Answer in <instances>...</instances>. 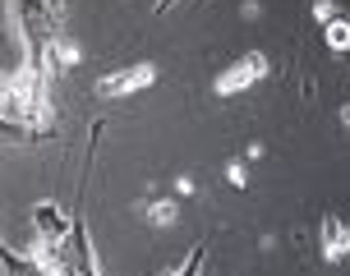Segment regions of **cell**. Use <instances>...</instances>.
Wrapping results in <instances>:
<instances>
[{
  "instance_id": "cell-6",
  "label": "cell",
  "mask_w": 350,
  "mask_h": 276,
  "mask_svg": "<svg viewBox=\"0 0 350 276\" xmlns=\"http://www.w3.org/2000/svg\"><path fill=\"white\" fill-rule=\"evenodd\" d=\"M148 217H152L157 225H171L175 221V203H152V207H148Z\"/></svg>"
},
{
  "instance_id": "cell-1",
  "label": "cell",
  "mask_w": 350,
  "mask_h": 276,
  "mask_svg": "<svg viewBox=\"0 0 350 276\" xmlns=\"http://www.w3.org/2000/svg\"><path fill=\"white\" fill-rule=\"evenodd\" d=\"M148 83H157V65H134V69H120V74H106L97 83V97H129Z\"/></svg>"
},
{
  "instance_id": "cell-8",
  "label": "cell",
  "mask_w": 350,
  "mask_h": 276,
  "mask_svg": "<svg viewBox=\"0 0 350 276\" xmlns=\"http://www.w3.org/2000/svg\"><path fill=\"white\" fill-rule=\"evenodd\" d=\"M171 5H175V0H157V10H171Z\"/></svg>"
},
{
  "instance_id": "cell-2",
  "label": "cell",
  "mask_w": 350,
  "mask_h": 276,
  "mask_svg": "<svg viewBox=\"0 0 350 276\" xmlns=\"http://www.w3.org/2000/svg\"><path fill=\"white\" fill-rule=\"evenodd\" d=\"M262 69H267V60H262V55H245L240 65L226 69V74H221V79H217L212 87H217V97H235V92H245L249 83H258Z\"/></svg>"
},
{
  "instance_id": "cell-5",
  "label": "cell",
  "mask_w": 350,
  "mask_h": 276,
  "mask_svg": "<svg viewBox=\"0 0 350 276\" xmlns=\"http://www.w3.org/2000/svg\"><path fill=\"white\" fill-rule=\"evenodd\" d=\"M327 46L332 51H350V18L346 14L327 18Z\"/></svg>"
},
{
  "instance_id": "cell-4",
  "label": "cell",
  "mask_w": 350,
  "mask_h": 276,
  "mask_svg": "<svg viewBox=\"0 0 350 276\" xmlns=\"http://www.w3.org/2000/svg\"><path fill=\"white\" fill-rule=\"evenodd\" d=\"M323 253H327L332 262L350 253V225H341L336 217H327V221H323Z\"/></svg>"
},
{
  "instance_id": "cell-3",
  "label": "cell",
  "mask_w": 350,
  "mask_h": 276,
  "mask_svg": "<svg viewBox=\"0 0 350 276\" xmlns=\"http://www.w3.org/2000/svg\"><path fill=\"white\" fill-rule=\"evenodd\" d=\"M37 230H42V244H51V249H55V244L74 230V221H70V217H60V207H55V203H42V207H37Z\"/></svg>"
},
{
  "instance_id": "cell-7",
  "label": "cell",
  "mask_w": 350,
  "mask_h": 276,
  "mask_svg": "<svg viewBox=\"0 0 350 276\" xmlns=\"http://www.w3.org/2000/svg\"><path fill=\"white\" fill-rule=\"evenodd\" d=\"M341 124H346V129H350V106H341Z\"/></svg>"
}]
</instances>
